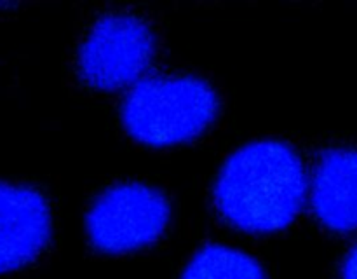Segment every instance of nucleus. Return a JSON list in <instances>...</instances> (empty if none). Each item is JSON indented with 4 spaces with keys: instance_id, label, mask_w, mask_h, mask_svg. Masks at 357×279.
<instances>
[{
    "instance_id": "nucleus-3",
    "label": "nucleus",
    "mask_w": 357,
    "mask_h": 279,
    "mask_svg": "<svg viewBox=\"0 0 357 279\" xmlns=\"http://www.w3.org/2000/svg\"><path fill=\"white\" fill-rule=\"evenodd\" d=\"M167 218L169 204L159 190L143 183H119L91 206L87 232L100 250L126 253L155 241Z\"/></svg>"
},
{
    "instance_id": "nucleus-7",
    "label": "nucleus",
    "mask_w": 357,
    "mask_h": 279,
    "mask_svg": "<svg viewBox=\"0 0 357 279\" xmlns=\"http://www.w3.org/2000/svg\"><path fill=\"white\" fill-rule=\"evenodd\" d=\"M183 279H265V276L260 265L243 251L208 246L192 258Z\"/></svg>"
},
{
    "instance_id": "nucleus-8",
    "label": "nucleus",
    "mask_w": 357,
    "mask_h": 279,
    "mask_svg": "<svg viewBox=\"0 0 357 279\" xmlns=\"http://www.w3.org/2000/svg\"><path fill=\"white\" fill-rule=\"evenodd\" d=\"M342 279H357V246L351 251V255L345 260Z\"/></svg>"
},
{
    "instance_id": "nucleus-5",
    "label": "nucleus",
    "mask_w": 357,
    "mask_h": 279,
    "mask_svg": "<svg viewBox=\"0 0 357 279\" xmlns=\"http://www.w3.org/2000/svg\"><path fill=\"white\" fill-rule=\"evenodd\" d=\"M49 209L37 190L0 181V274L33 260L49 237Z\"/></svg>"
},
{
    "instance_id": "nucleus-4",
    "label": "nucleus",
    "mask_w": 357,
    "mask_h": 279,
    "mask_svg": "<svg viewBox=\"0 0 357 279\" xmlns=\"http://www.w3.org/2000/svg\"><path fill=\"white\" fill-rule=\"evenodd\" d=\"M155 52V40L142 20L110 14L98 21L79 52L82 77L100 89L132 87L143 79Z\"/></svg>"
},
{
    "instance_id": "nucleus-6",
    "label": "nucleus",
    "mask_w": 357,
    "mask_h": 279,
    "mask_svg": "<svg viewBox=\"0 0 357 279\" xmlns=\"http://www.w3.org/2000/svg\"><path fill=\"white\" fill-rule=\"evenodd\" d=\"M307 192L324 225L340 232L357 229V150L323 153L307 181Z\"/></svg>"
},
{
    "instance_id": "nucleus-1",
    "label": "nucleus",
    "mask_w": 357,
    "mask_h": 279,
    "mask_svg": "<svg viewBox=\"0 0 357 279\" xmlns=\"http://www.w3.org/2000/svg\"><path fill=\"white\" fill-rule=\"evenodd\" d=\"M307 195L298 156L279 142H255L237 150L216 181V204L234 225L272 232L288 225Z\"/></svg>"
},
{
    "instance_id": "nucleus-2",
    "label": "nucleus",
    "mask_w": 357,
    "mask_h": 279,
    "mask_svg": "<svg viewBox=\"0 0 357 279\" xmlns=\"http://www.w3.org/2000/svg\"><path fill=\"white\" fill-rule=\"evenodd\" d=\"M216 96L194 77H150L131 87L124 103L126 128L150 145H171L197 136L211 122Z\"/></svg>"
}]
</instances>
